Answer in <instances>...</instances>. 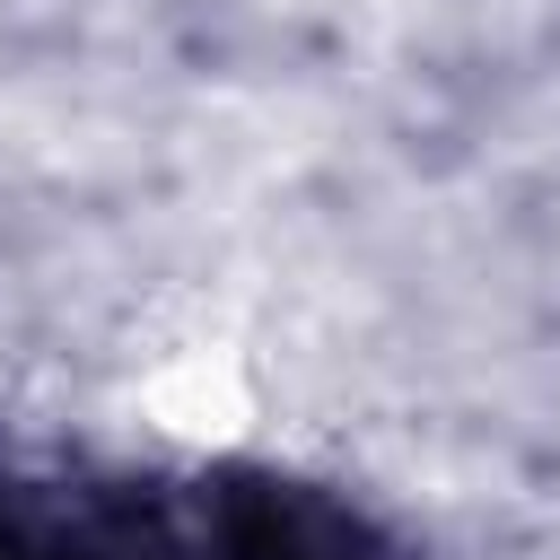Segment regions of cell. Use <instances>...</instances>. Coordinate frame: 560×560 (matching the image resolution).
I'll return each instance as SVG.
<instances>
[{"instance_id":"cell-1","label":"cell","mask_w":560,"mask_h":560,"mask_svg":"<svg viewBox=\"0 0 560 560\" xmlns=\"http://www.w3.org/2000/svg\"><path fill=\"white\" fill-rule=\"evenodd\" d=\"M210 551L219 560H376V534L298 481H228L210 499Z\"/></svg>"}]
</instances>
